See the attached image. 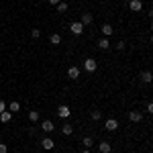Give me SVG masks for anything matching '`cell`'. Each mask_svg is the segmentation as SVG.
<instances>
[{
  "mask_svg": "<svg viewBox=\"0 0 153 153\" xmlns=\"http://www.w3.org/2000/svg\"><path fill=\"white\" fill-rule=\"evenodd\" d=\"M10 118H12V112H10V110H4V112L0 114V123L6 125V123H10Z\"/></svg>",
  "mask_w": 153,
  "mask_h": 153,
  "instance_id": "13",
  "label": "cell"
},
{
  "mask_svg": "<svg viewBox=\"0 0 153 153\" xmlns=\"http://www.w3.org/2000/svg\"><path fill=\"white\" fill-rule=\"evenodd\" d=\"M117 49H118V51H123V49H125V41H118V43H117Z\"/></svg>",
  "mask_w": 153,
  "mask_h": 153,
  "instance_id": "25",
  "label": "cell"
},
{
  "mask_svg": "<svg viewBox=\"0 0 153 153\" xmlns=\"http://www.w3.org/2000/svg\"><path fill=\"white\" fill-rule=\"evenodd\" d=\"M129 8H131V12H141L143 2H141V0H131V2H129Z\"/></svg>",
  "mask_w": 153,
  "mask_h": 153,
  "instance_id": "8",
  "label": "cell"
},
{
  "mask_svg": "<svg viewBox=\"0 0 153 153\" xmlns=\"http://www.w3.org/2000/svg\"><path fill=\"white\" fill-rule=\"evenodd\" d=\"M49 4H59V2H61V0H47Z\"/></svg>",
  "mask_w": 153,
  "mask_h": 153,
  "instance_id": "27",
  "label": "cell"
},
{
  "mask_svg": "<svg viewBox=\"0 0 153 153\" xmlns=\"http://www.w3.org/2000/svg\"><path fill=\"white\" fill-rule=\"evenodd\" d=\"M49 43H51V45H59V43H61V35H59V33H53V35L49 37Z\"/></svg>",
  "mask_w": 153,
  "mask_h": 153,
  "instance_id": "15",
  "label": "cell"
},
{
  "mask_svg": "<svg viewBox=\"0 0 153 153\" xmlns=\"http://www.w3.org/2000/svg\"><path fill=\"white\" fill-rule=\"evenodd\" d=\"M82 145H84V149H92V145H94L92 137H84V139H82Z\"/></svg>",
  "mask_w": 153,
  "mask_h": 153,
  "instance_id": "17",
  "label": "cell"
},
{
  "mask_svg": "<svg viewBox=\"0 0 153 153\" xmlns=\"http://www.w3.org/2000/svg\"><path fill=\"white\" fill-rule=\"evenodd\" d=\"M4 110H6V102H4V100H0V114H2Z\"/></svg>",
  "mask_w": 153,
  "mask_h": 153,
  "instance_id": "24",
  "label": "cell"
},
{
  "mask_svg": "<svg viewBox=\"0 0 153 153\" xmlns=\"http://www.w3.org/2000/svg\"><path fill=\"white\" fill-rule=\"evenodd\" d=\"M80 23H82L84 27L92 25V23H94V14H92V12H82V21H80Z\"/></svg>",
  "mask_w": 153,
  "mask_h": 153,
  "instance_id": "3",
  "label": "cell"
},
{
  "mask_svg": "<svg viewBox=\"0 0 153 153\" xmlns=\"http://www.w3.org/2000/svg\"><path fill=\"white\" fill-rule=\"evenodd\" d=\"M104 129L106 131H117L118 129V120L117 118H108V120L104 123Z\"/></svg>",
  "mask_w": 153,
  "mask_h": 153,
  "instance_id": "9",
  "label": "cell"
},
{
  "mask_svg": "<svg viewBox=\"0 0 153 153\" xmlns=\"http://www.w3.org/2000/svg\"><path fill=\"white\" fill-rule=\"evenodd\" d=\"M29 120H31V123H37V120H39V112H37V110H31V112H29Z\"/></svg>",
  "mask_w": 153,
  "mask_h": 153,
  "instance_id": "20",
  "label": "cell"
},
{
  "mask_svg": "<svg viewBox=\"0 0 153 153\" xmlns=\"http://www.w3.org/2000/svg\"><path fill=\"white\" fill-rule=\"evenodd\" d=\"M61 133H63L65 137H70V135H74V125H70V123H65V125L61 127Z\"/></svg>",
  "mask_w": 153,
  "mask_h": 153,
  "instance_id": "12",
  "label": "cell"
},
{
  "mask_svg": "<svg viewBox=\"0 0 153 153\" xmlns=\"http://www.w3.org/2000/svg\"><path fill=\"white\" fill-rule=\"evenodd\" d=\"M6 151H8V147H6L4 143H0V153H6Z\"/></svg>",
  "mask_w": 153,
  "mask_h": 153,
  "instance_id": "26",
  "label": "cell"
},
{
  "mask_svg": "<svg viewBox=\"0 0 153 153\" xmlns=\"http://www.w3.org/2000/svg\"><path fill=\"white\" fill-rule=\"evenodd\" d=\"M151 78H153V76H151V71H149V70H145V71L141 74V80H143L145 84H149V82H151Z\"/></svg>",
  "mask_w": 153,
  "mask_h": 153,
  "instance_id": "18",
  "label": "cell"
},
{
  "mask_svg": "<svg viewBox=\"0 0 153 153\" xmlns=\"http://www.w3.org/2000/svg\"><path fill=\"white\" fill-rule=\"evenodd\" d=\"M100 117H102L100 110H92V112H90V118H92V120H100Z\"/></svg>",
  "mask_w": 153,
  "mask_h": 153,
  "instance_id": "22",
  "label": "cell"
},
{
  "mask_svg": "<svg viewBox=\"0 0 153 153\" xmlns=\"http://www.w3.org/2000/svg\"><path fill=\"white\" fill-rule=\"evenodd\" d=\"M41 147H43L45 151H51V149L55 147V141H53L51 137H43V141H41Z\"/></svg>",
  "mask_w": 153,
  "mask_h": 153,
  "instance_id": "2",
  "label": "cell"
},
{
  "mask_svg": "<svg viewBox=\"0 0 153 153\" xmlns=\"http://www.w3.org/2000/svg\"><path fill=\"white\" fill-rule=\"evenodd\" d=\"M41 127H43V131H45V133L55 131V127H53V123H51V120H43V125H41Z\"/></svg>",
  "mask_w": 153,
  "mask_h": 153,
  "instance_id": "16",
  "label": "cell"
},
{
  "mask_svg": "<svg viewBox=\"0 0 153 153\" xmlns=\"http://www.w3.org/2000/svg\"><path fill=\"white\" fill-rule=\"evenodd\" d=\"M31 35H33V39H39L41 37V29H31Z\"/></svg>",
  "mask_w": 153,
  "mask_h": 153,
  "instance_id": "23",
  "label": "cell"
},
{
  "mask_svg": "<svg viewBox=\"0 0 153 153\" xmlns=\"http://www.w3.org/2000/svg\"><path fill=\"white\" fill-rule=\"evenodd\" d=\"M8 110H10L12 114H14V112H19V110H21V104H19V102L14 100V102H10V106H8Z\"/></svg>",
  "mask_w": 153,
  "mask_h": 153,
  "instance_id": "19",
  "label": "cell"
},
{
  "mask_svg": "<svg viewBox=\"0 0 153 153\" xmlns=\"http://www.w3.org/2000/svg\"><path fill=\"white\" fill-rule=\"evenodd\" d=\"M98 151H100V153H110V151H112L110 141H100V143H98Z\"/></svg>",
  "mask_w": 153,
  "mask_h": 153,
  "instance_id": "6",
  "label": "cell"
},
{
  "mask_svg": "<svg viewBox=\"0 0 153 153\" xmlns=\"http://www.w3.org/2000/svg\"><path fill=\"white\" fill-rule=\"evenodd\" d=\"M84 29H86V27H84L82 23H71V25H70V31L74 33V35H82Z\"/></svg>",
  "mask_w": 153,
  "mask_h": 153,
  "instance_id": "4",
  "label": "cell"
},
{
  "mask_svg": "<svg viewBox=\"0 0 153 153\" xmlns=\"http://www.w3.org/2000/svg\"><path fill=\"white\" fill-rule=\"evenodd\" d=\"M68 78H70V80H78V78H80V70H78L76 65L68 68Z\"/></svg>",
  "mask_w": 153,
  "mask_h": 153,
  "instance_id": "10",
  "label": "cell"
},
{
  "mask_svg": "<svg viewBox=\"0 0 153 153\" xmlns=\"http://www.w3.org/2000/svg\"><path fill=\"white\" fill-rule=\"evenodd\" d=\"M55 6H57V12H61V14L68 10V2H59V4H55Z\"/></svg>",
  "mask_w": 153,
  "mask_h": 153,
  "instance_id": "21",
  "label": "cell"
},
{
  "mask_svg": "<svg viewBox=\"0 0 153 153\" xmlns=\"http://www.w3.org/2000/svg\"><path fill=\"white\" fill-rule=\"evenodd\" d=\"M98 49H102V51H106V49H110V43H108V37H104V39H100V41H98Z\"/></svg>",
  "mask_w": 153,
  "mask_h": 153,
  "instance_id": "14",
  "label": "cell"
},
{
  "mask_svg": "<svg viewBox=\"0 0 153 153\" xmlns=\"http://www.w3.org/2000/svg\"><path fill=\"white\" fill-rule=\"evenodd\" d=\"M141 118H143L141 110H131V112H129V120H131V123H141Z\"/></svg>",
  "mask_w": 153,
  "mask_h": 153,
  "instance_id": "5",
  "label": "cell"
},
{
  "mask_svg": "<svg viewBox=\"0 0 153 153\" xmlns=\"http://www.w3.org/2000/svg\"><path fill=\"white\" fill-rule=\"evenodd\" d=\"M57 114H59V118H68L71 114V110H70V106H65V104H61L57 108Z\"/></svg>",
  "mask_w": 153,
  "mask_h": 153,
  "instance_id": "7",
  "label": "cell"
},
{
  "mask_svg": "<svg viewBox=\"0 0 153 153\" xmlns=\"http://www.w3.org/2000/svg\"><path fill=\"white\" fill-rule=\"evenodd\" d=\"M125 2H131V0H125Z\"/></svg>",
  "mask_w": 153,
  "mask_h": 153,
  "instance_id": "29",
  "label": "cell"
},
{
  "mask_svg": "<svg viewBox=\"0 0 153 153\" xmlns=\"http://www.w3.org/2000/svg\"><path fill=\"white\" fill-rule=\"evenodd\" d=\"M80 153H92V151H90V149H84V151H80Z\"/></svg>",
  "mask_w": 153,
  "mask_h": 153,
  "instance_id": "28",
  "label": "cell"
},
{
  "mask_svg": "<svg viewBox=\"0 0 153 153\" xmlns=\"http://www.w3.org/2000/svg\"><path fill=\"white\" fill-rule=\"evenodd\" d=\"M100 31H102V35H104V37H110L112 33H114L112 25H108V23H104V25H102V27H100Z\"/></svg>",
  "mask_w": 153,
  "mask_h": 153,
  "instance_id": "11",
  "label": "cell"
},
{
  "mask_svg": "<svg viewBox=\"0 0 153 153\" xmlns=\"http://www.w3.org/2000/svg\"><path fill=\"white\" fill-rule=\"evenodd\" d=\"M84 70L88 71V74H94V71L98 70V59H94V57L84 59Z\"/></svg>",
  "mask_w": 153,
  "mask_h": 153,
  "instance_id": "1",
  "label": "cell"
}]
</instances>
